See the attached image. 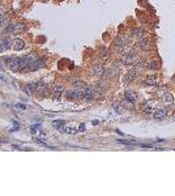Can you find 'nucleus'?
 <instances>
[{"instance_id":"obj_1","label":"nucleus","mask_w":175,"mask_h":196,"mask_svg":"<svg viewBox=\"0 0 175 196\" xmlns=\"http://www.w3.org/2000/svg\"><path fill=\"white\" fill-rule=\"evenodd\" d=\"M128 37H124V35H119V37L115 38V41H114V47H115L116 51H122L128 46Z\"/></svg>"},{"instance_id":"obj_2","label":"nucleus","mask_w":175,"mask_h":196,"mask_svg":"<svg viewBox=\"0 0 175 196\" xmlns=\"http://www.w3.org/2000/svg\"><path fill=\"white\" fill-rule=\"evenodd\" d=\"M24 30H25V24H22V22H10V24H8V26L5 28L7 33H12V34L22 33Z\"/></svg>"},{"instance_id":"obj_3","label":"nucleus","mask_w":175,"mask_h":196,"mask_svg":"<svg viewBox=\"0 0 175 196\" xmlns=\"http://www.w3.org/2000/svg\"><path fill=\"white\" fill-rule=\"evenodd\" d=\"M95 95H97V93H95V86H93V85H88V86L85 88L84 99L85 101H93Z\"/></svg>"},{"instance_id":"obj_4","label":"nucleus","mask_w":175,"mask_h":196,"mask_svg":"<svg viewBox=\"0 0 175 196\" xmlns=\"http://www.w3.org/2000/svg\"><path fill=\"white\" fill-rule=\"evenodd\" d=\"M136 77H137V71L136 69H131V71H128V72L126 73V76H124V78H123V81L126 84H131L132 81H135L136 80Z\"/></svg>"},{"instance_id":"obj_5","label":"nucleus","mask_w":175,"mask_h":196,"mask_svg":"<svg viewBox=\"0 0 175 196\" xmlns=\"http://www.w3.org/2000/svg\"><path fill=\"white\" fill-rule=\"evenodd\" d=\"M136 45H137V47L141 48V50H149V48H150V42H149V39L146 38V37L140 38L137 41Z\"/></svg>"},{"instance_id":"obj_6","label":"nucleus","mask_w":175,"mask_h":196,"mask_svg":"<svg viewBox=\"0 0 175 196\" xmlns=\"http://www.w3.org/2000/svg\"><path fill=\"white\" fill-rule=\"evenodd\" d=\"M144 84L146 86H157L158 85V77L157 76H146L144 80Z\"/></svg>"},{"instance_id":"obj_7","label":"nucleus","mask_w":175,"mask_h":196,"mask_svg":"<svg viewBox=\"0 0 175 196\" xmlns=\"http://www.w3.org/2000/svg\"><path fill=\"white\" fill-rule=\"evenodd\" d=\"M93 73H94V76H97V77H102L103 75H105V68H103V66H101V64H94V66H93Z\"/></svg>"},{"instance_id":"obj_8","label":"nucleus","mask_w":175,"mask_h":196,"mask_svg":"<svg viewBox=\"0 0 175 196\" xmlns=\"http://www.w3.org/2000/svg\"><path fill=\"white\" fill-rule=\"evenodd\" d=\"M38 89V84L37 83H30V84H28L26 86H25V93H26L28 95H31L33 93H35V90Z\"/></svg>"},{"instance_id":"obj_9","label":"nucleus","mask_w":175,"mask_h":196,"mask_svg":"<svg viewBox=\"0 0 175 196\" xmlns=\"http://www.w3.org/2000/svg\"><path fill=\"white\" fill-rule=\"evenodd\" d=\"M38 94H39V97L41 98H45L46 95H47V93H48V89H47V85H46L45 83H41L39 84V86H38Z\"/></svg>"},{"instance_id":"obj_10","label":"nucleus","mask_w":175,"mask_h":196,"mask_svg":"<svg viewBox=\"0 0 175 196\" xmlns=\"http://www.w3.org/2000/svg\"><path fill=\"white\" fill-rule=\"evenodd\" d=\"M132 35L140 39V38H144V37H146V31H145L144 28H136V29H133V30H132Z\"/></svg>"},{"instance_id":"obj_11","label":"nucleus","mask_w":175,"mask_h":196,"mask_svg":"<svg viewBox=\"0 0 175 196\" xmlns=\"http://www.w3.org/2000/svg\"><path fill=\"white\" fill-rule=\"evenodd\" d=\"M124 99L135 103L136 102V99H137V94L135 93V92H132V90H126V93H124Z\"/></svg>"},{"instance_id":"obj_12","label":"nucleus","mask_w":175,"mask_h":196,"mask_svg":"<svg viewBox=\"0 0 175 196\" xmlns=\"http://www.w3.org/2000/svg\"><path fill=\"white\" fill-rule=\"evenodd\" d=\"M153 118L157 120H162L166 118V110L165 109H159V110H156L154 113H153Z\"/></svg>"},{"instance_id":"obj_13","label":"nucleus","mask_w":175,"mask_h":196,"mask_svg":"<svg viewBox=\"0 0 175 196\" xmlns=\"http://www.w3.org/2000/svg\"><path fill=\"white\" fill-rule=\"evenodd\" d=\"M13 48H15V51H21V50H24L25 42L21 41V39H15V41H13Z\"/></svg>"},{"instance_id":"obj_14","label":"nucleus","mask_w":175,"mask_h":196,"mask_svg":"<svg viewBox=\"0 0 175 196\" xmlns=\"http://www.w3.org/2000/svg\"><path fill=\"white\" fill-rule=\"evenodd\" d=\"M162 102L166 103V105H171L174 102V97L171 93H163L162 94Z\"/></svg>"},{"instance_id":"obj_15","label":"nucleus","mask_w":175,"mask_h":196,"mask_svg":"<svg viewBox=\"0 0 175 196\" xmlns=\"http://www.w3.org/2000/svg\"><path fill=\"white\" fill-rule=\"evenodd\" d=\"M63 92H64L63 85H56L55 89H54V98H60L63 94Z\"/></svg>"},{"instance_id":"obj_16","label":"nucleus","mask_w":175,"mask_h":196,"mask_svg":"<svg viewBox=\"0 0 175 196\" xmlns=\"http://www.w3.org/2000/svg\"><path fill=\"white\" fill-rule=\"evenodd\" d=\"M145 66H146V63L144 62V60H136V62L133 63V68L137 71H141V69H144L145 68Z\"/></svg>"},{"instance_id":"obj_17","label":"nucleus","mask_w":175,"mask_h":196,"mask_svg":"<svg viewBox=\"0 0 175 196\" xmlns=\"http://www.w3.org/2000/svg\"><path fill=\"white\" fill-rule=\"evenodd\" d=\"M95 93H97V95H103L106 93V86L103 84H98L95 86Z\"/></svg>"},{"instance_id":"obj_18","label":"nucleus","mask_w":175,"mask_h":196,"mask_svg":"<svg viewBox=\"0 0 175 196\" xmlns=\"http://www.w3.org/2000/svg\"><path fill=\"white\" fill-rule=\"evenodd\" d=\"M1 43L4 45L5 50H7V48H9V47H13V41H10V39H9L8 37H5V38H3V39H1Z\"/></svg>"},{"instance_id":"obj_19","label":"nucleus","mask_w":175,"mask_h":196,"mask_svg":"<svg viewBox=\"0 0 175 196\" xmlns=\"http://www.w3.org/2000/svg\"><path fill=\"white\" fill-rule=\"evenodd\" d=\"M63 131L64 132H67V133H69V135H74V133H77V128H72V127H63Z\"/></svg>"},{"instance_id":"obj_20","label":"nucleus","mask_w":175,"mask_h":196,"mask_svg":"<svg viewBox=\"0 0 175 196\" xmlns=\"http://www.w3.org/2000/svg\"><path fill=\"white\" fill-rule=\"evenodd\" d=\"M52 126L54 127H56L58 130H62V128L66 126V122H63V120H55V122L52 123Z\"/></svg>"},{"instance_id":"obj_21","label":"nucleus","mask_w":175,"mask_h":196,"mask_svg":"<svg viewBox=\"0 0 175 196\" xmlns=\"http://www.w3.org/2000/svg\"><path fill=\"white\" fill-rule=\"evenodd\" d=\"M109 55H110V51L107 48H102L101 50V58L103 60H106V59H109Z\"/></svg>"},{"instance_id":"obj_22","label":"nucleus","mask_w":175,"mask_h":196,"mask_svg":"<svg viewBox=\"0 0 175 196\" xmlns=\"http://www.w3.org/2000/svg\"><path fill=\"white\" fill-rule=\"evenodd\" d=\"M122 106H124L126 109H133V102H130V101H127V99H124V102H123V105Z\"/></svg>"},{"instance_id":"obj_23","label":"nucleus","mask_w":175,"mask_h":196,"mask_svg":"<svg viewBox=\"0 0 175 196\" xmlns=\"http://www.w3.org/2000/svg\"><path fill=\"white\" fill-rule=\"evenodd\" d=\"M148 68L149 69H158L159 66H158V63H157V62H150V63H149V66H148Z\"/></svg>"},{"instance_id":"obj_24","label":"nucleus","mask_w":175,"mask_h":196,"mask_svg":"<svg viewBox=\"0 0 175 196\" xmlns=\"http://www.w3.org/2000/svg\"><path fill=\"white\" fill-rule=\"evenodd\" d=\"M45 66H46V62L43 59H38L37 60V68H43Z\"/></svg>"},{"instance_id":"obj_25","label":"nucleus","mask_w":175,"mask_h":196,"mask_svg":"<svg viewBox=\"0 0 175 196\" xmlns=\"http://www.w3.org/2000/svg\"><path fill=\"white\" fill-rule=\"evenodd\" d=\"M142 110H144V113H146V114H153V107H150L149 105H145L144 107H142Z\"/></svg>"},{"instance_id":"obj_26","label":"nucleus","mask_w":175,"mask_h":196,"mask_svg":"<svg viewBox=\"0 0 175 196\" xmlns=\"http://www.w3.org/2000/svg\"><path fill=\"white\" fill-rule=\"evenodd\" d=\"M120 106H122V103H118V102H116V103H114V110H115L116 113H119V111H120V109H119Z\"/></svg>"},{"instance_id":"obj_27","label":"nucleus","mask_w":175,"mask_h":196,"mask_svg":"<svg viewBox=\"0 0 175 196\" xmlns=\"http://www.w3.org/2000/svg\"><path fill=\"white\" fill-rule=\"evenodd\" d=\"M17 107H19V109H22V110H25V109H26V106H25V105H22V103H17Z\"/></svg>"},{"instance_id":"obj_28","label":"nucleus","mask_w":175,"mask_h":196,"mask_svg":"<svg viewBox=\"0 0 175 196\" xmlns=\"http://www.w3.org/2000/svg\"><path fill=\"white\" fill-rule=\"evenodd\" d=\"M4 50H5V47H4V45H3V43H1V42H0V54H1V52H3V51H4Z\"/></svg>"},{"instance_id":"obj_29","label":"nucleus","mask_w":175,"mask_h":196,"mask_svg":"<svg viewBox=\"0 0 175 196\" xmlns=\"http://www.w3.org/2000/svg\"><path fill=\"white\" fill-rule=\"evenodd\" d=\"M78 130H80V131H83V132H84V131L86 130V128H85V124H81V126H80V128H78Z\"/></svg>"},{"instance_id":"obj_30","label":"nucleus","mask_w":175,"mask_h":196,"mask_svg":"<svg viewBox=\"0 0 175 196\" xmlns=\"http://www.w3.org/2000/svg\"><path fill=\"white\" fill-rule=\"evenodd\" d=\"M173 81H174V83H175V76H174V77H173Z\"/></svg>"}]
</instances>
